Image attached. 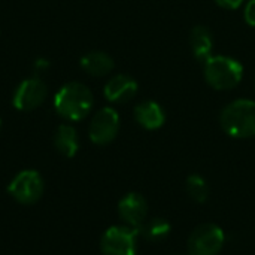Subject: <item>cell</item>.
Segmentation results:
<instances>
[{
	"instance_id": "obj_21",
	"label": "cell",
	"mask_w": 255,
	"mask_h": 255,
	"mask_svg": "<svg viewBox=\"0 0 255 255\" xmlns=\"http://www.w3.org/2000/svg\"><path fill=\"white\" fill-rule=\"evenodd\" d=\"M187 255H190V254H187Z\"/></svg>"
},
{
	"instance_id": "obj_8",
	"label": "cell",
	"mask_w": 255,
	"mask_h": 255,
	"mask_svg": "<svg viewBox=\"0 0 255 255\" xmlns=\"http://www.w3.org/2000/svg\"><path fill=\"white\" fill-rule=\"evenodd\" d=\"M46 94L48 88L40 78H27L16 87L12 103L18 111H33L45 102Z\"/></svg>"
},
{
	"instance_id": "obj_3",
	"label": "cell",
	"mask_w": 255,
	"mask_h": 255,
	"mask_svg": "<svg viewBox=\"0 0 255 255\" xmlns=\"http://www.w3.org/2000/svg\"><path fill=\"white\" fill-rule=\"evenodd\" d=\"M203 76L209 87L218 91L236 88L244 78V66L229 55H212L203 63Z\"/></svg>"
},
{
	"instance_id": "obj_7",
	"label": "cell",
	"mask_w": 255,
	"mask_h": 255,
	"mask_svg": "<svg viewBox=\"0 0 255 255\" xmlns=\"http://www.w3.org/2000/svg\"><path fill=\"white\" fill-rule=\"evenodd\" d=\"M120 131V115L111 108L105 106L99 109L90 121L88 136L94 145L103 146L111 143Z\"/></svg>"
},
{
	"instance_id": "obj_1",
	"label": "cell",
	"mask_w": 255,
	"mask_h": 255,
	"mask_svg": "<svg viewBox=\"0 0 255 255\" xmlns=\"http://www.w3.org/2000/svg\"><path fill=\"white\" fill-rule=\"evenodd\" d=\"M94 105V97L91 90L81 82L64 84L54 97L55 112L67 121L84 120Z\"/></svg>"
},
{
	"instance_id": "obj_6",
	"label": "cell",
	"mask_w": 255,
	"mask_h": 255,
	"mask_svg": "<svg viewBox=\"0 0 255 255\" xmlns=\"http://www.w3.org/2000/svg\"><path fill=\"white\" fill-rule=\"evenodd\" d=\"M226 242L223 229L217 224L206 223L199 226L188 238L190 255H218Z\"/></svg>"
},
{
	"instance_id": "obj_16",
	"label": "cell",
	"mask_w": 255,
	"mask_h": 255,
	"mask_svg": "<svg viewBox=\"0 0 255 255\" xmlns=\"http://www.w3.org/2000/svg\"><path fill=\"white\" fill-rule=\"evenodd\" d=\"M185 188L191 200L196 203H205L209 199V185L200 175H190L185 182Z\"/></svg>"
},
{
	"instance_id": "obj_18",
	"label": "cell",
	"mask_w": 255,
	"mask_h": 255,
	"mask_svg": "<svg viewBox=\"0 0 255 255\" xmlns=\"http://www.w3.org/2000/svg\"><path fill=\"white\" fill-rule=\"evenodd\" d=\"M220 7L223 9H229V10H235V9H239L245 0H214Z\"/></svg>"
},
{
	"instance_id": "obj_15",
	"label": "cell",
	"mask_w": 255,
	"mask_h": 255,
	"mask_svg": "<svg viewBox=\"0 0 255 255\" xmlns=\"http://www.w3.org/2000/svg\"><path fill=\"white\" fill-rule=\"evenodd\" d=\"M172 230V226L164 218H154L149 221H145V224L139 229V236L149 242H160L169 236Z\"/></svg>"
},
{
	"instance_id": "obj_13",
	"label": "cell",
	"mask_w": 255,
	"mask_h": 255,
	"mask_svg": "<svg viewBox=\"0 0 255 255\" xmlns=\"http://www.w3.org/2000/svg\"><path fill=\"white\" fill-rule=\"evenodd\" d=\"M81 67L91 76L102 78L109 75L114 67V58L103 51H91L81 58Z\"/></svg>"
},
{
	"instance_id": "obj_11",
	"label": "cell",
	"mask_w": 255,
	"mask_h": 255,
	"mask_svg": "<svg viewBox=\"0 0 255 255\" xmlns=\"http://www.w3.org/2000/svg\"><path fill=\"white\" fill-rule=\"evenodd\" d=\"M133 115L136 123L145 130H158L166 123V112L163 106L154 100H143L137 103Z\"/></svg>"
},
{
	"instance_id": "obj_4",
	"label": "cell",
	"mask_w": 255,
	"mask_h": 255,
	"mask_svg": "<svg viewBox=\"0 0 255 255\" xmlns=\"http://www.w3.org/2000/svg\"><path fill=\"white\" fill-rule=\"evenodd\" d=\"M9 194L21 205H34L40 200L45 191V182L37 170H22L13 176L7 185Z\"/></svg>"
},
{
	"instance_id": "obj_12",
	"label": "cell",
	"mask_w": 255,
	"mask_h": 255,
	"mask_svg": "<svg viewBox=\"0 0 255 255\" xmlns=\"http://www.w3.org/2000/svg\"><path fill=\"white\" fill-rule=\"evenodd\" d=\"M190 48L191 52L194 55V58L197 61H200L202 64L212 57V51H214V36L211 33V30L205 25H196L191 28L190 31Z\"/></svg>"
},
{
	"instance_id": "obj_10",
	"label": "cell",
	"mask_w": 255,
	"mask_h": 255,
	"mask_svg": "<svg viewBox=\"0 0 255 255\" xmlns=\"http://www.w3.org/2000/svg\"><path fill=\"white\" fill-rule=\"evenodd\" d=\"M136 93H137L136 79L124 73H118L112 76L103 88V94L106 100H109L111 103H127L136 96Z\"/></svg>"
},
{
	"instance_id": "obj_14",
	"label": "cell",
	"mask_w": 255,
	"mask_h": 255,
	"mask_svg": "<svg viewBox=\"0 0 255 255\" xmlns=\"http://www.w3.org/2000/svg\"><path fill=\"white\" fill-rule=\"evenodd\" d=\"M54 145L57 151L64 157L67 158L75 157L79 149V139L75 127L69 124H61L54 134Z\"/></svg>"
},
{
	"instance_id": "obj_9",
	"label": "cell",
	"mask_w": 255,
	"mask_h": 255,
	"mask_svg": "<svg viewBox=\"0 0 255 255\" xmlns=\"http://www.w3.org/2000/svg\"><path fill=\"white\" fill-rule=\"evenodd\" d=\"M118 215L126 226L139 232L148 217V202L139 193H128L118 203Z\"/></svg>"
},
{
	"instance_id": "obj_5",
	"label": "cell",
	"mask_w": 255,
	"mask_h": 255,
	"mask_svg": "<svg viewBox=\"0 0 255 255\" xmlns=\"http://www.w3.org/2000/svg\"><path fill=\"white\" fill-rule=\"evenodd\" d=\"M139 232L128 226L109 227L100 241L103 255H136Z\"/></svg>"
},
{
	"instance_id": "obj_17",
	"label": "cell",
	"mask_w": 255,
	"mask_h": 255,
	"mask_svg": "<svg viewBox=\"0 0 255 255\" xmlns=\"http://www.w3.org/2000/svg\"><path fill=\"white\" fill-rule=\"evenodd\" d=\"M245 22L251 27H255V0H248L244 9Z\"/></svg>"
},
{
	"instance_id": "obj_2",
	"label": "cell",
	"mask_w": 255,
	"mask_h": 255,
	"mask_svg": "<svg viewBox=\"0 0 255 255\" xmlns=\"http://www.w3.org/2000/svg\"><path fill=\"white\" fill-rule=\"evenodd\" d=\"M220 126L235 139L255 137V100L236 99L227 103L220 114Z\"/></svg>"
},
{
	"instance_id": "obj_20",
	"label": "cell",
	"mask_w": 255,
	"mask_h": 255,
	"mask_svg": "<svg viewBox=\"0 0 255 255\" xmlns=\"http://www.w3.org/2000/svg\"><path fill=\"white\" fill-rule=\"evenodd\" d=\"M0 128H1V118H0Z\"/></svg>"
},
{
	"instance_id": "obj_19",
	"label": "cell",
	"mask_w": 255,
	"mask_h": 255,
	"mask_svg": "<svg viewBox=\"0 0 255 255\" xmlns=\"http://www.w3.org/2000/svg\"><path fill=\"white\" fill-rule=\"evenodd\" d=\"M48 66H49V63H48L45 58H39V60L34 63V67H36L37 70H45V69H48Z\"/></svg>"
}]
</instances>
